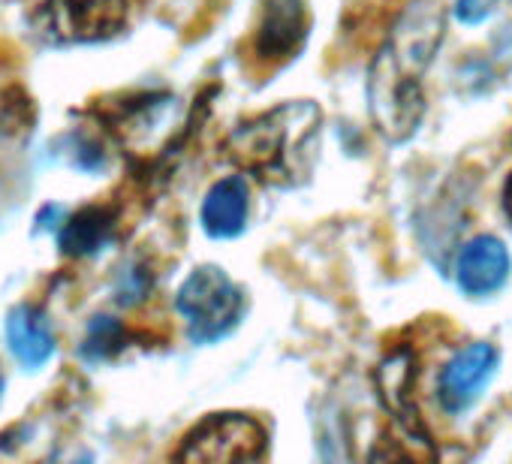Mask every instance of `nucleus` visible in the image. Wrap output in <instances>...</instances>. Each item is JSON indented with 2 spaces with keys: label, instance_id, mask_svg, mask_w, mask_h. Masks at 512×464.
Masks as SVG:
<instances>
[{
  "label": "nucleus",
  "instance_id": "f257e3e1",
  "mask_svg": "<svg viewBox=\"0 0 512 464\" xmlns=\"http://www.w3.org/2000/svg\"><path fill=\"white\" fill-rule=\"evenodd\" d=\"M443 13L431 0L413 4L389 31L368 73L371 118L383 139H410L425 115L422 76L443 40Z\"/></svg>",
  "mask_w": 512,
  "mask_h": 464
},
{
  "label": "nucleus",
  "instance_id": "f03ea898",
  "mask_svg": "<svg viewBox=\"0 0 512 464\" xmlns=\"http://www.w3.org/2000/svg\"><path fill=\"white\" fill-rule=\"evenodd\" d=\"M323 112L311 100L281 103L272 112L241 121L229 142V160L266 184L293 187L311 172L320 145Z\"/></svg>",
  "mask_w": 512,
  "mask_h": 464
},
{
  "label": "nucleus",
  "instance_id": "7ed1b4c3",
  "mask_svg": "<svg viewBox=\"0 0 512 464\" xmlns=\"http://www.w3.org/2000/svg\"><path fill=\"white\" fill-rule=\"evenodd\" d=\"M175 308L187 320V335L193 344H214L238 326L244 314V293L223 269L199 266L178 287Z\"/></svg>",
  "mask_w": 512,
  "mask_h": 464
},
{
  "label": "nucleus",
  "instance_id": "20e7f679",
  "mask_svg": "<svg viewBox=\"0 0 512 464\" xmlns=\"http://www.w3.org/2000/svg\"><path fill=\"white\" fill-rule=\"evenodd\" d=\"M269 431L244 413H211L181 440L175 461H263Z\"/></svg>",
  "mask_w": 512,
  "mask_h": 464
},
{
  "label": "nucleus",
  "instance_id": "39448f33",
  "mask_svg": "<svg viewBox=\"0 0 512 464\" xmlns=\"http://www.w3.org/2000/svg\"><path fill=\"white\" fill-rule=\"evenodd\" d=\"M130 0H46L40 28L55 43H100L124 31Z\"/></svg>",
  "mask_w": 512,
  "mask_h": 464
},
{
  "label": "nucleus",
  "instance_id": "423d86ee",
  "mask_svg": "<svg viewBox=\"0 0 512 464\" xmlns=\"http://www.w3.org/2000/svg\"><path fill=\"white\" fill-rule=\"evenodd\" d=\"M308 40L305 0H263L260 25L253 34V55L269 67L284 64L302 52Z\"/></svg>",
  "mask_w": 512,
  "mask_h": 464
},
{
  "label": "nucleus",
  "instance_id": "0eeeda50",
  "mask_svg": "<svg viewBox=\"0 0 512 464\" xmlns=\"http://www.w3.org/2000/svg\"><path fill=\"white\" fill-rule=\"evenodd\" d=\"M413 377H416V359L407 347H398L377 368V392L383 398V407L392 413L395 425L407 434V440L410 443L416 440L428 455H434L431 437L413 404Z\"/></svg>",
  "mask_w": 512,
  "mask_h": 464
},
{
  "label": "nucleus",
  "instance_id": "6e6552de",
  "mask_svg": "<svg viewBox=\"0 0 512 464\" xmlns=\"http://www.w3.org/2000/svg\"><path fill=\"white\" fill-rule=\"evenodd\" d=\"M497 371V350L488 341L464 347L440 374L437 398L446 413H464Z\"/></svg>",
  "mask_w": 512,
  "mask_h": 464
},
{
  "label": "nucleus",
  "instance_id": "1a4fd4ad",
  "mask_svg": "<svg viewBox=\"0 0 512 464\" xmlns=\"http://www.w3.org/2000/svg\"><path fill=\"white\" fill-rule=\"evenodd\" d=\"M455 278L458 287L473 299L497 293L509 278V254L503 242L494 236H476L467 242L458 254Z\"/></svg>",
  "mask_w": 512,
  "mask_h": 464
},
{
  "label": "nucleus",
  "instance_id": "9d476101",
  "mask_svg": "<svg viewBox=\"0 0 512 464\" xmlns=\"http://www.w3.org/2000/svg\"><path fill=\"white\" fill-rule=\"evenodd\" d=\"M7 344L13 356L22 362V368L37 371L55 356V332L37 305H19L7 317Z\"/></svg>",
  "mask_w": 512,
  "mask_h": 464
},
{
  "label": "nucleus",
  "instance_id": "9b49d317",
  "mask_svg": "<svg viewBox=\"0 0 512 464\" xmlns=\"http://www.w3.org/2000/svg\"><path fill=\"white\" fill-rule=\"evenodd\" d=\"M118 211L112 205H85L76 214H67L58 226V245L67 257H94L115 236Z\"/></svg>",
  "mask_w": 512,
  "mask_h": 464
},
{
  "label": "nucleus",
  "instance_id": "f8f14e48",
  "mask_svg": "<svg viewBox=\"0 0 512 464\" xmlns=\"http://www.w3.org/2000/svg\"><path fill=\"white\" fill-rule=\"evenodd\" d=\"M247 223V181L241 175L217 181L202 202V229L211 239H235Z\"/></svg>",
  "mask_w": 512,
  "mask_h": 464
},
{
  "label": "nucleus",
  "instance_id": "ddd939ff",
  "mask_svg": "<svg viewBox=\"0 0 512 464\" xmlns=\"http://www.w3.org/2000/svg\"><path fill=\"white\" fill-rule=\"evenodd\" d=\"M124 347H127V329H124V323L115 320V317L97 314V317L88 323V329H85L79 356H82L85 362L97 365V362L115 359Z\"/></svg>",
  "mask_w": 512,
  "mask_h": 464
},
{
  "label": "nucleus",
  "instance_id": "4468645a",
  "mask_svg": "<svg viewBox=\"0 0 512 464\" xmlns=\"http://www.w3.org/2000/svg\"><path fill=\"white\" fill-rule=\"evenodd\" d=\"M151 290V275L145 269H121L118 275V284H115V293H118V302L121 305H136L148 296Z\"/></svg>",
  "mask_w": 512,
  "mask_h": 464
},
{
  "label": "nucleus",
  "instance_id": "2eb2a0df",
  "mask_svg": "<svg viewBox=\"0 0 512 464\" xmlns=\"http://www.w3.org/2000/svg\"><path fill=\"white\" fill-rule=\"evenodd\" d=\"M491 10H494V0H458V4H455V16H458L464 25L482 22Z\"/></svg>",
  "mask_w": 512,
  "mask_h": 464
},
{
  "label": "nucleus",
  "instance_id": "dca6fc26",
  "mask_svg": "<svg viewBox=\"0 0 512 464\" xmlns=\"http://www.w3.org/2000/svg\"><path fill=\"white\" fill-rule=\"evenodd\" d=\"M67 217V211L61 208V205H46L40 214H37V223L43 226V229H55L58 223L55 220H64Z\"/></svg>",
  "mask_w": 512,
  "mask_h": 464
},
{
  "label": "nucleus",
  "instance_id": "f3484780",
  "mask_svg": "<svg viewBox=\"0 0 512 464\" xmlns=\"http://www.w3.org/2000/svg\"><path fill=\"white\" fill-rule=\"evenodd\" d=\"M503 211H506V217H509V223H512V175H509L506 184H503Z\"/></svg>",
  "mask_w": 512,
  "mask_h": 464
},
{
  "label": "nucleus",
  "instance_id": "a211bd4d",
  "mask_svg": "<svg viewBox=\"0 0 512 464\" xmlns=\"http://www.w3.org/2000/svg\"><path fill=\"white\" fill-rule=\"evenodd\" d=\"M0 398H4V371H0Z\"/></svg>",
  "mask_w": 512,
  "mask_h": 464
}]
</instances>
